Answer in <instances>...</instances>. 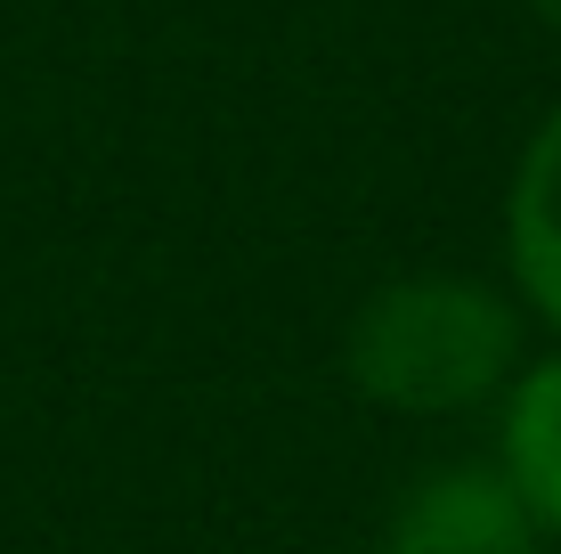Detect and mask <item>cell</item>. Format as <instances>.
<instances>
[{
	"instance_id": "5b68a950",
	"label": "cell",
	"mask_w": 561,
	"mask_h": 554,
	"mask_svg": "<svg viewBox=\"0 0 561 554\" xmlns=\"http://www.w3.org/2000/svg\"><path fill=\"white\" fill-rule=\"evenodd\" d=\"M529 9H537V16H546V25H561V0H529Z\"/></svg>"
},
{
	"instance_id": "277c9868",
	"label": "cell",
	"mask_w": 561,
	"mask_h": 554,
	"mask_svg": "<svg viewBox=\"0 0 561 554\" xmlns=\"http://www.w3.org/2000/svg\"><path fill=\"white\" fill-rule=\"evenodd\" d=\"M505 482L520 513L561 539V359L529 368L505 399Z\"/></svg>"
},
{
	"instance_id": "3957f363",
	"label": "cell",
	"mask_w": 561,
	"mask_h": 554,
	"mask_svg": "<svg viewBox=\"0 0 561 554\" xmlns=\"http://www.w3.org/2000/svg\"><path fill=\"white\" fill-rule=\"evenodd\" d=\"M513 278L561 327V114H546L513 180Z\"/></svg>"
},
{
	"instance_id": "7a4b0ae2",
	"label": "cell",
	"mask_w": 561,
	"mask_h": 554,
	"mask_svg": "<svg viewBox=\"0 0 561 554\" xmlns=\"http://www.w3.org/2000/svg\"><path fill=\"white\" fill-rule=\"evenodd\" d=\"M391 554H537V522L505 473H439L399 506Z\"/></svg>"
},
{
	"instance_id": "6da1fadb",
	"label": "cell",
	"mask_w": 561,
	"mask_h": 554,
	"mask_svg": "<svg viewBox=\"0 0 561 554\" xmlns=\"http://www.w3.org/2000/svg\"><path fill=\"white\" fill-rule=\"evenodd\" d=\"M513 368V318L489 285L463 278H408L382 285L351 327V375L366 399L408 416L472 408Z\"/></svg>"
}]
</instances>
